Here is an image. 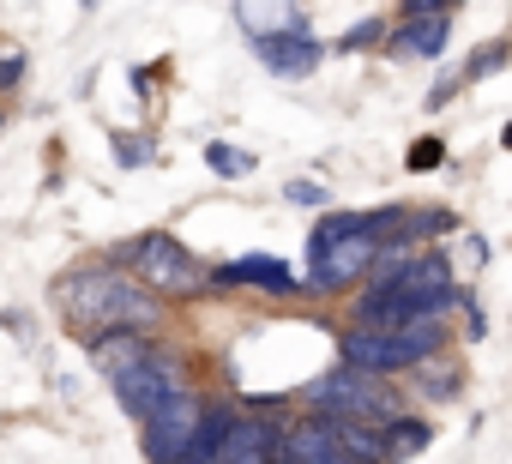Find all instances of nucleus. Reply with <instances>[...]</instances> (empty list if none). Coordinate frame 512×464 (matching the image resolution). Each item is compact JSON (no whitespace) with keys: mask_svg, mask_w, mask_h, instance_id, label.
I'll return each instance as SVG.
<instances>
[{"mask_svg":"<svg viewBox=\"0 0 512 464\" xmlns=\"http://www.w3.org/2000/svg\"><path fill=\"white\" fill-rule=\"evenodd\" d=\"M49 296H55L61 320H67L79 338H91V332H121V326H127V332H157V326H163V302H157L127 266H115V260L61 272Z\"/></svg>","mask_w":512,"mask_h":464,"instance_id":"f257e3e1","label":"nucleus"},{"mask_svg":"<svg viewBox=\"0 0 512 464\" xmlns=\"http://www.w3.org/2000/svg\"><path fill=\"white\" fill-rule=\"evenodd\" d=\"M109 260L127 266L151 296H169V302H187V296L205 290V260H199L193 248H181L169 229H145V236L109 248Z\"/></svg>","mask_w":512,"mask_h":464,"instance_id":"f03ea898","label":"nucleus"},{"mask_svg":"<svg viewBox=\"0 0 512 464\" xmlns=\"http://www.w3.org/2000/svg\"><path fill=\"white\" fill-rule=\"evenodd\" d=\"M308 416H362V422H392L398 416V404L386 398V386L374 380V374H356V368H332V374H320V380H308Z\"/></svg>","mask_w":512,"mask_h":464,"instance_id":"7ed1b4c3","label":"nucleus"},{"mask_svg":"<svg viewBox=\"0 0 512 464\" xmlns=\"http://www.w3.org/2000/svg\"><path fill=\"white\" fill-rule=\"evenodd\" d=\"M109 386H115L121 410L145 422V416H151V410H157V404H163V398L175 392V386H187V362H181V356H175L169 344H151V350H145V356H139L133 368H121V374H115Z\"/></svg>","mask_w":512,"mask_h":464,"instance_id":"20e7f679","label":"nucleus"},{"mask_svg":"<svg viewBox=\"0 0 512 464\" xmlns=\"http://www.w3.org/2000/svg\"><path fill=\"white\" fill-rule=\"evenodd\" d=\"M199 410H205V398H199L193 386H175V392L145 416V434H139L145 464H175V458H181V446H187V440H193V428H199Z\"/></svg>","mask_w":512,"mask_h":464,"instance_id":"39448f33","label":"nucleus"},{"mask_svg":"<svg viewBox=\"0 0 512 464\" xmlns=\"http://www.w3.org/2000/svg\"><path fill=\"white\" fill-rule=\"evenodd\" d=\"M374 254H380V236H338L314 266H308V284L320 290V296H338V290H350V284H362L368 278V266H374Z\"/></svg>","mask_w":512,"mask_h":464,"instance_id":"423d86ee","label":"nucleus"},{"mask_svg":"<svg viewBox=\"0 0 512 464\" xmlns=\"http://www.w3.org/2000/svg\"><path fill=\"white\" fill-rule=\"evenodd\" d=\"M253 55H260V67L272 73V79H308L320 61H326V43L308 31V19L302 25H290V31H272V37H253Z\"/></svg>","mask_w":512,"mask_h":464,"instance_id":"0eeeda50","label":"nucleus"},{"mask_svg":"<svg viewBox=\"0 0 512 464\" xmlns=\"http://www.w3.org/2000/svg\"><path fill=\"white\" fill-rule=\"evenodd\" d=\"M272 452H278V422L266 416V404H253V410H235L211 464H272Z\"/></svg>","mask_w":512,"mask_h":464,"instance_id":"6e6552de","label":"nucleus"},{"mask_svg":"<svg viewBox=\"0 0 512 464\" xmlns=\"http://www.w3.org/2000/svg\"><path fill=\"white\" fill-rule=\"evenodd\" d=\"M416 314H422V302L410 290H398V284H368L350 302V326H368V332H404Z\"/></svg>","mask_w":512,"mask_h":464,"instance_id":"1a4fd4ad","label":"nucleus"},{"mask_svg":"<svg viewBox=\"0 0 512 464\" xmlns=\"http://www.w3.org/2000/svg\"><path fill=\"white\" fill-rule=\"evenodd\" d=\"M446 43H452V7L422 13V19H398V25L386 31V49H398V55H422V61H440Z\"/></svg>","mask_w":512,"mask_h":464,"instance_id":"9d476101","label":"nucleus"},{"mask_svg":"<svg viewBox=\"0 0 512 464\" xmlns=\"http://www.w3.org/2000/svg\"><path fill=\"white\" fill-rule=\"evenodd\" d=\"M205 284H260V290H272V296H290L296 290V272L284 266V260H272V254H241V260H229V266H211L205 272Z\"/></svg>","mask_w":512,"mask_h":464,"instance_id":"9b49d317","label":"nucleus"},{"mask_svg":"<svg viewBox=\"0 0 512 464\" xmlns=\"http://www.w3.org/2000/svg\"><path fill=\"white\" fill-rule=\"evenodd\" d=\"M151 344H157L151 332H127V326H121V332H91V338H85V362H91L103 380H115V374L133 368Z\"/></svg>","mask_w":512,"mask_h":464,"instance_id":"f8f14e48","label":"nucleus"},{"mask_svg":"<svg viewBox=\"0 0 512 464\" xmlns=\"http://www.w3.org/2000/svg\"><path fill=\"white\" fill-rule=\"evenodd\" d=\"M452 229H458V211H446V205H404L386 242H392V248H422V242L452 236Z\"/></svg>","mask_w":512,"mask_h":464,"instance_id":"ddd939ff","label":"nucleus"},{"mask_svg":"<svg viewBox=\"0 0 512 464\" xmlns=\"http://www.w3.org/2000/svg\"><path fill=\"white\" fill-rule=\"evenodd\" d=\"M235 19L247 37H272V31L302 25V0H235Z\"/></svg>","mask_w":512,"mask_h":464,"instance_id":"4468645a","label":"nucleus"},{"mask_svg":"<svg viewBox=\"0 0 512 464\" xmlns=\"http://www.w3.org/2000/svg\"><path fill=\"white\" fill-rule=\"evenodd\" d=\"M229 422H235V410L205 398V410H199V428H193V440L181 446V458H175V464H211V458H217V446H223V434H229Z\"/></svg>","mask_w":512,"mask_h":464,"instance_id":"2eb2a0df","label":"nucleus"},{"mask_svg":"<svg viewBox=\"0 0 512 464\" xmlns=\"http://www.w3.org/2000/svg\"><path fill=\"white\" fill-rule=\"evenodd\" d=\"M410 374H416V386H422L428 398H458V392H464V368H458L452 356H440V350H434V356H422Z\"/></svg>","mask_w":512,"mask_h":464,"instance_id":"dca6fc26","label":"nucleus"},{"mask_svg":"<svg viewBox=\"0 0 512 464\" xmlns=\"http://www.w3.org/2000/svg\"><path fill=\"white\" fill-rule=\"evenodd\" d=\"M380 428H386V446H392V458H416V452L434 440V428H428L422 416H404V410H398L392 422H380Z\"/></svg>","mask_w":512,"mask_h":464,"instance_id":"f3484780","label":"nucleus"},{"mask_svg":"<svg viewBox=\"0 0 512 464\" xmlns=\"http://www.w3.org/2000/svg\"><path fill=\"white\" fill-rule=\"evenodd\" d=\"M506 61H512V37H494V43H482V49H476V55H470L464 67H458V79H464V85H476V79L500 73Z\"/></svg>","mask_w":512,"mask_h":464,"instance_id":"a211bd4d","label":"nucleus"},{"mask_svg":"<svg viewBox=\"0 0 512 464\" xmlns=\"http://www.w3.org/2000/svg\"><path fill=\"white\" fill-rule=\"evenodd\" d=\"M205 169L223 175V181H241V175H253V157L235 151V145H223V139H211V145H205Z\"/></svg>","mask_w":512,"mask_h":464,"instance_id":"6ab92c4d","label":"nucleus"},{"mask_svg":"<svg viewBox=\"0 0 512 464\" xmlns=\"http://www.w3.org/2000/svg\"><path fill=\"white\" fill-rule=\"evenodd\" d=\"M386 31H392L386 19H362V25H350V31H344V37H338L332 49H338V55H362V49H374V43H386Z\"/></svg>","mask_w":512,"mask_h":464,"instance_id":"aec40b11","label":"nucleus"},{"mask_svg":"<svg viewBox=\"0 0 512 464\" xmlns=\"http://www.w3.org/2000/svg\"><path fill=\"white\" fill-rule=\"evenodd\" d=\"M115 157H121V169H145V163H157V139L151 133H115Z\"/></svg>","mask_w":512,"mask_h":464,"instance_id":"412c9836","label":"nucleus"},{"mask_svg":"<svg viewBox=\"0 0 512 464\" xmlns=\"http://www.w3.org/2000/svg\"><path fill=\"white\" fill-rule=\"evenodd\" d=\"M440 157H446V145H440V139H416V145H410V157H404V163H410V169H416V175H428V169H440Z\"/></svg>","mask_w":512,"mask_h":464,"instance_id":"4be33fe9","label":"nucleus"},{"mask_svg":"<svg viewBox=\"0 0 512 464\" xmlns=\"http://www.w3.org/2000/svg\"><path fill=\"white\" fill-rule=\"evenodd\" d=\"M284 199H290V205H332V193H326L320 181H302V175H290V187H284Z\"/></svg>","mask_w":512,"mask_h":464,"instance_id":"5701e85b","label":"nucleus"},{"mask_svg":"<svg viewBox=\"0 0 512 464\" xmlns=\"http://www.w3.org/2000/svg\"><path fill=\"white\" fill-rule=\"evenodd\" d=\"M19 79H25V55L0 49V91H19Z\"/></svg>","mask_w":512,"mask_h":464,"instance_id":"b1692460","label":"nucleus"},{"mask_svg":"<svg viewBox=\"0 0 512 464\" xmlns=\"http://www.w3.org/2000/svg\"><path fill=\"white\" fill-rule=\"evenodd\" d=\"M458 91H464V79H458V73H446V79H434V91H428V109H446V103H452Z\"/></svg>","mask_w":512,"mask_h":464,"instance_id":"393cba45","label":"nucleus"},{"mask_svg":"<svg viewBox=\"0 0 512 464\" xmlns=\"http://www.w3.org/2000/svg\"><path fill=\"white\" fill-rule=\"evenodd\" d=\"M458 308H464V338H470V344H476V338H488V320H482V308H476V296H464Z\"/></svg>","mask_w":512,"mask_h":464,"instance_id":"a878e982","label":"nucleus"},{"mask_svg":"<svg viewBox=\"0 0 512 464\" xmlns=\"http://www.w3.org/2000/svg\"><path fill=\"white\" fill-rule=\"evenodd\" d=\"M500 151H512V121H506V127H500Z\"/></svg>","mask_w":512,"mask_h":464,"instance_id":"bb28decb","label":"nucleus"},{"mask_svg":"<svg viewBox=\"0 0 512 464\" xmlns=\"http://www.w3.org/2000/svg\"><path fill=\"white\" fill-rule=\"evenodd\" d=\"M79 7H85V13H91V7H97V0H79Z\"/></svg>","mask_w":512,"mask_h":464,"instance_id":"cd10ccee","label":"nucleus"},{"mask_svg":"<svg viewBox=\"0 0 512 464\" xmlns=\"http://www.w3.org/2000/svg\"><path fill=\"white\" fill-rule=\"evenodd\" d=\"M446 7H458V0H446Z\"/></svg>","mask_w":512,"mask_h":464,"instance_id":"c85d7f7f","label":"nucleus"}]
</instances>
